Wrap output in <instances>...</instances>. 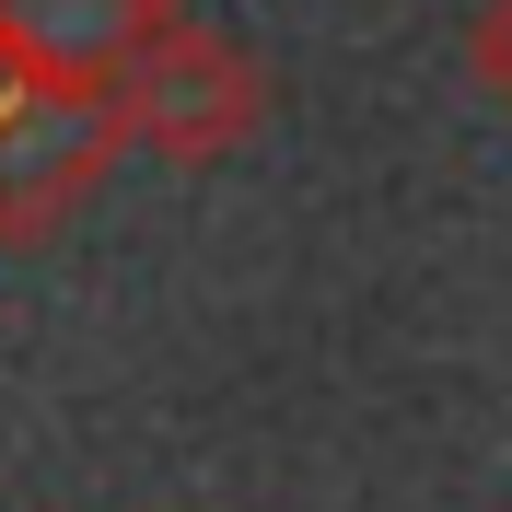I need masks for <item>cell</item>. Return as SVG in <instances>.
I'll return each mask as SVG.
<instances>
[{
  "mask_svg": "<svg viewBox=\"0 0 512 512\" xmlns=\"http://www.w3.org/2000/svg\"><path fill=\"white\" fill-rule=\"evenodd\" d=\"M105 128H117V152H175V163H210V152H233L256 128V59L233 47V35H210V24H175L163 12L140 47L117 59V82H105Z\"/></svg>",
  "mask_w": 512,
  "mask_h": 512,
  "instance_id": "cell-1",
  "label": "cell"
},
{
  "mask_svg": "<svg viewBox=\"0 0 512 512\" xmlns=\"http://www.w3.org/2000/svg\"><path fill=\"white\" fill-rule=\"evenodd\" d=\"M117 152V128H105L94 94H12L0 105V245H35V233H59L82 210V187L105 175Z\"/></svg>",
  "mask_w": 512,
  "mask_h": 512,
  "instance_id": "cell-2",
  "label": "cell"
},
{
  "mask_svg": "<svg viewBox=\"0 0 512 512\" xmlns=\"http://www.w3.org/2000/svg\"><path fill=\"white\" fill-rule=\"evenodd\" d=\"M152 24H163L152 0H0V59L35 94H105Z\"/></svg>",
  "mask_w": 512,
  "mask_h": 512,
  "instance_id": "cell-3",
  "label": "cell"
},
{
  "mask_svg": "<svg viewBox=\"0 0 512 512\" xmlns=\"http://www.w3.org/2000/svg\"><path fill=\"white\" fill-rule=\"evenodd\" d=\"M478 82L512 105V0H489V12H478Z\"/></svg>",
  "mask_w": 512,
  "mask_h": 512,
  "instance_id": "cell-4",
  "label": "cell"
},
{
  "mask_svg": "<svg viewBox=\"0 0 512 512\" xmlns=\"http://www.w3.org/2000/svg\"><path fill=\"white\" fill-rule=\"evenodd\" d=\"M12 94H24V70H12V59H0V105H12Z\"/></svg>",
  "mask_w": 512,
  "mask_h": 512,
  "instance_id": "cell-5",
  "label": "cell"
},
{
  "mask_svg": "<svg viewBox=\"0 0 512 512\" xmlns=\"http://www.w3.org/2000/svg\"><path fill=\"white\" fill-rule=\"evenodd\" d=\"M152 12H175V0H152Z\"/></svg>",
  "mask_w": 512,
  "mask_h": 512,
  "instance_id": "cell-6",
  "label": "cell"
}]
</instances>
